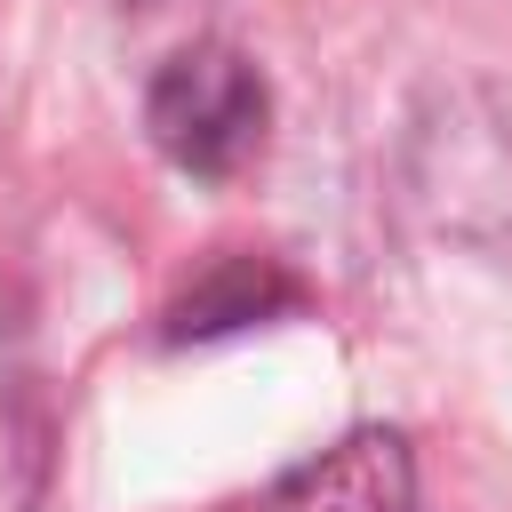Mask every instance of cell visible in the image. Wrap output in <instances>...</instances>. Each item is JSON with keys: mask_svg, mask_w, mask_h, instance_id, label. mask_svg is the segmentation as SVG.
Wrapping results in <instances>:
<instances>
[{"mask_svg": "<svg viewBox=\"0 0 512 512\" xmlns=\"http://www.w3.org/2000/svg\"><path fill=\"white\" fill-rule=\"evenodd\" d=\"M416 472H408V440L400 432H352L328 456H312L304 472H288L264 512H408Z\"/></svg>", "mask_w": 512, "mask_h": 512, "instance_id": "obj_2", "label": "cell"}, {"mask_svg": "<svg viewBox=\"0 0 512 512\" xmlns=\"http://www.w3.org/2000/svg\"><path fill=\"white\" fill-rule=\"evenodd\" d=\"M144 136L184 176H240L272 136V88L232 40L176 48L144 88Z\"/></svg>", "mask_w": 512, "mask_h": 512, "instance_id": "obj_1", "label": "cell"}]
</instances>
